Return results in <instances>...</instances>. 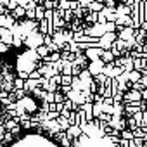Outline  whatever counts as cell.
Wrapping results in <instances>:
<instances>
[{"label":"cell","mask_w":147,"mask_h":147,"mask_svg":"<svg viewBox=\"0 0 147 147\" xmlns=\"http://www.w3.org/2000/svg\"><path fill=\"white\" fill-rule=\"evenodd\" d=\"M11 147H61V145H57L54 140L43 135H26L18 142H14Z\"/></svg>","instance_id":"1"}]
</instances>
